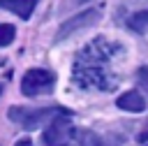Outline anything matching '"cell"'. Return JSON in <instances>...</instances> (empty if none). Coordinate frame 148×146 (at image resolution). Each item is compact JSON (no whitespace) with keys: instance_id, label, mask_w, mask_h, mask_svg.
Masks as SVG:
<instances>
[{"instance_id":"cell-1","label":"cell","mask_w":148,"mask_h":146,"mask_svg":"<svg viewBox=\"0 0 148 146\" xmlns=\"http://www.w3.org/2000/svg\"><path fill=\"white\" fill-rule=\"evenodd\" d=\"M67 114L62 107H39V109H32V107H9L7 116L23 130H37L39 125L53 121L56 116H62Z\"/></svg>"},{"instance_id":"cell-2","label":"cell","mask_w":148,"mask_h":146,"mask_svg":"<svg viewBox=\"0 0 148 146\" xmlns=\"http://www.w3.org/2000/svg\"><path fill=\"white\" fill-rule=\"evenodd\" d=\"M56 86V76L49 72V70H42V67H32L23 74L21 79V93L28 95V97H35V95H42V93H51Z\"/></svg>"},{"instance_id":"cell-14","label":"cell","mask_w":148,"mask_h":146,"mask_svg":"<svg viewBox=\"0 0 148 146\" xmlns=\"http://www.w3.org/2000/svg\"><path fill=\"white\" fill-rule=\"evenodd\" d=\"M0 93H2V88H0Z\"/></svg>"},{"instance_id":"cell-3","label":"cell","mask_w":148,"mask_h":146,"mask_svg":"<svg viewBox=\"0 0 148 146\" xmlns=\"http://www.w3.org/2000/svg\"><path fill=\"white\" fill-rule=\"evenodd\" d=\"M67 114L62 116H56L53 121H49L44 134H42V144L44 146H67L72 134H74V127H72V121L65 118Z\"/></svg>"},{"instance_id":"cell-5","label":"cell","mask_w":148,"mask_h":146,"mask_svg":"<svg viewBox=\"0 0 148 146\" xmlns=\"http://www.w3.org/2000/svg\"><path fill=\"white\" fill-rule=\"evenodd\" d=\"M116 104H118V109L130 111V114H139V111L146 109V100H143L136 90H127V93H123V95L116 100Z\"/></svg>"},{"instance_id":"cell-10","label":"cell","mask_w":148,"mask_h":146,"mask_svg":"<svg viewBox=\"0 0 148 146\" xmlns=\"http://www.w3.org/2000/svg\"><path fill=\"white\" fill-rule=\"evenodd\" d=\"M136 79H139L141 88H146V90H148V67H146V65H143V67H139V72H136Z\"/></svg>"},{"instance_id":"cell-13","label":"cell","mask_w":148,"mask_h":146,"mask_svg":"<svg viewBox=\"0 0 148 146\" xmlns=\"http://www.w3.org/2000/svg\"><path fill=\"white\" fill-rule=\"evenodd\" d=\"M76 2H86V0H76Z\"/></svg>"},{"instance_id":"cell-12","label":"cell","mask_w":148,"mask_h":146,"mask_svg":"<svg viewBox=\"0 0 148 146\" xmlns=\"http://www.w3.org/2000/svg\"><path fill=\"white\" fill-rule=\"evenodd\" d=\"M139 139H141V141H146V139H148V125H146V127L139 132Z\"/></svg>"},{"instance_id":"cell-8","label":"cell","mask_w":148,"mask_h":146,"mask_svg":"<svg viewBox=\"0 0 148 146\" xmlns=\"http://www.w3.org/2000/svg\"><path fill=\"white\" fill-rule=\"evenodd\" d=\"M16 37V28L12 23H0V46H7L12 44Z\"/></svg>"},{"instance_id":"cell-4","label":"cell","mask_w":148,"mask_h":146,"mask_svg":"<svg viewBox=\"0 0 148 146\" xmlns=\"http://www.w3.org/2000/svg\"><path fill=\"white\" fill-rule=\"evenodd\" d=\"M97 21H99V12H97V9H86V12H81V14L72 16V19H67V21L58 28V32H56V42H62V39L72 37L74 32H79V30H83V28L97 23Z\"/></svg>"},{"instance_id":"cell-9","label":"cell","mask_w":148,"mask_h":146,"mask_svg":"<svg viewBox=\"0 0 148 146\" xmlns=\"http://www.w3.org/2000/svg\"><path fill=\"white\" fill-rule=\"evenodd\" d=\"M81 146H102V141H99L97 134H92V132H83V134H81Z\"/></svg>"},{"instance_id":"cell-6","label":"cell","mask_w":148,"mask_h":146,"mask_svg":"<svg viewBox=\"0 0 148 146\" xmlns=\"http://www.w3.org/2000/svg\"><path fill=\"white\" fill-rule=\"evenodd\" d=\"M37 0H0V9H7L16 14L18 19H30Z\"/></svg>"},{"instance_id":"cell-11","label":"cell","mask_w":148,"mask_h":146,"mask_svg":"<svg viewBox=\"0 0 148 146\" xmlns=\"http://www.w3.org/2000/svg\"><path fill=\"white\" fill-rule=\"evenodd\" d=\"M14 146H32V141H30L28 137H23V139H18V141H16Z\"/></svg>"},{"instance_id":"cell-7","label":"cell","mask_w":148,"mask_h":146,"mask_svg":"<svg viewBox=\"0 0 148 146\" xmlns=\"http://www.w3.org/2000/svg\"><path fill=\"white\" fill-rule=\"evenodd\" d=\"M127 25H130L134 32H146V30H148V9L134 12V14L127 19Z\"/></svg>"}]
</instances>
